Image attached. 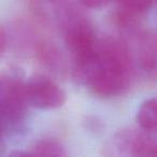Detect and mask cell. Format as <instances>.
<instances>
[{"mask_svg":"<svg viewBox=\"0 0 157 157\" xmlns=\"http://www.w3.org/2000/svg\"><path fill=\"white\" fill-rule=\"evenodd\" d=\"M133 72L135 61L128 46L115 38H105L94 52L74 59L72 75L95 96L113 98L129 90Z\"/></svg>","mask_w":157,"mask_h":157,"instance_id":"obj_1","label":"cell"},{"mask_svg":"<svg viewBox=\"0 0 157 157\" xmlns=\"http://www.w3.org/2000/svg\"><path fill=\"white\" fill-rule=\"evenodd\" d=\"M25 81L18 72H9L0 80V131L1 140L26 132L28 108Z\"/></svg>","mask_w":157,"mask_h":157,"instance_id":"obj_2","label":"cell"},{"mask_svg":"<svg viewBox=\"0 0 157 157\" xmlns=\"http://www.w3.org/2000/svg\"><path fill=\"white\" fill-rule=\"evenodd\" d=\"M63 41L74 59L82 58L94 52L99 43L94 25L85 16L72 11L61 15Z\"/></svg>","mask_w":157,"mask_h":157,"instance_id":"obj_3","label":"cell"},{"mask_svg":"<svg viewBox=\"0 0 157 157\" xmlns=\"http://www.w3.org/2000/svg\"><path fill=\"white\" fill-rule=\"evenodd\" d=\"M25 92L29 105L39 110H55L66 102V94L52 78L36 74L25 82Z\"/></svg>","mask_w":157,"mask_h":157,"instance_id":"obj_4","label":"cell"},{"mask_svg":"<svg viewBox=\"0 0 157 157\" xmlns=\"http://www.w3.org/2000/svg\"><path fill=\"white\" fill-rule=\"evenodd\" d=\"M156 141L151 133L137 129L126 128L117 131L108 144V155L116 156H152Z\"/></svg>","mask_w":157,"mask_h":157,"instance_id":"obj_5","label":"cell"},{"mask_svg":"<svg viewBox=\"0 0 157 157\" xmlns=\"http://www.w3.org/2000/svg\"><path fill=\"white\" fill-rule=\"evenodd\" d=\"M133 56V55H132ZM135 65L150 76L157 74V35L142 33L137 37V48L133 56Z\"/></svg>","mask_w":157,"mask_h":157,"instance_id":"obj_6","label":"cell"},{"mask_svg":"<svg viewBox=\"0 0 157 157\" xmlns=\"http://www.w3.org/2000/svg\"><path fill=\"white\" fill-rule=\"evenodd\" d=\"M35 54L44 68L53 72H60L63 68V57L59 48L48 41H39L36 44Z\"/></svg>","mask_w":157,"mask_h":157,"instance_id":"obj_7","label":"cell"},{"mask_svg":"<svg viewBox=\"0 0 157 157\" xmlns=\"http://www.w3.org/2000/svg\"><path fill=\"white\" fill-rule=\"evenodd\" d=\"M137 123L142 130L157 135V96L141 103L137 113Z\"/></svg>","mask_w":157,"mask_h":157,"instance_id":"obj_8","label":"cell"},{"mask_svg":"<svg viewBox=\"0 0 157 157\" xmlns=\"http://www.w3.org/2000/svg\"><path fill=\"white\" fill-rule=\"evenodd\" d=\"M33 156H66L67 152L61 143L53 139H41L33 142L30 147Z\"/></svg>","mask_w":157,"mask_h":157,"instance_id":"obj_9","label":"cell"},{"mask_svg":"<svg viewBox=\"0 0 157 157\" xmlns=\"http://www.w3.org/2000/svg\"><path fill=\"white\" fill-rule=\"evenodd\" d=\"M35 11H37L38 15L46 16L48 14V9L52 7H57L61 0H27Z\"/></svg>","mask_w":157,"mask_h":157,"instance_id":"obj_10","label":"cell"},{"mask_svg":"<svg viewBox=\"0 0 157 157\" xmlns=\"http://www.w3.org/2000/svg\"><path fill=\"white\" fill-rule=\"evenodd\" d=\"M78 1L88 9H101L113 0H78Z\"/></svg>","mask_w":157,"mask_h":157,"instance_id":"obj_11","label":"cell"},{"mask_svg":"<svg viewBox=\"0 0 157 157\" xmlns=\"http://www.w3.org/2000/svg\"><path fill=\"white\" fill-rule=\"evenodd\" d=\"M9 33L6 31L5 27H1V33H0V53L3 54L9 46Z\"/></svg>","mask_w":157,"mask_h":157,"instance_id":"obj_12","label":"cell"},{"mask_svg":"<svg viewBox=\"0 0 157 157\" xmlns=\"http://www.w3.org/2000/svg\"><path fill=\"white\" fill-rule=\"evenodd\" d=\"M152 156H157V142L155 144L154 148H153V152H152Z\"/></svg>","mask_w":157,"mask_h":157,"instance_id":"obj_13","label":"cell"}]
</instances>
